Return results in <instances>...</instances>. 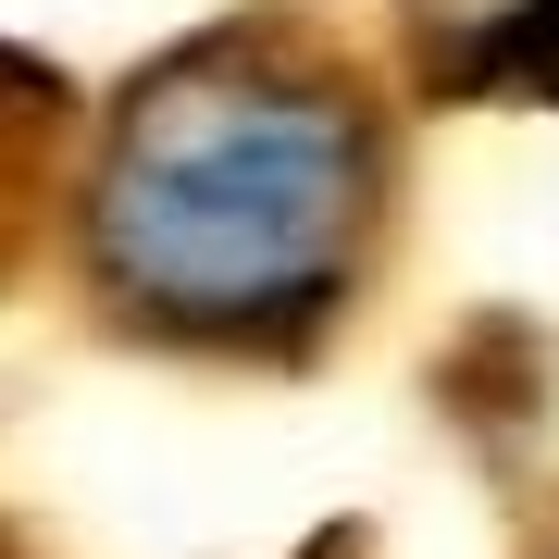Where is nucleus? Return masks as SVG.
I'll list each match as a JSON object with an SVG mask.
<instances>
[{"label":"nucleus","instance_id":"4","mask_svg":"<svg viewBox=\"0 0 559 559\" xmlns=\"http://www.w3.org/2000/svg\"><path fill=\"white\" fill-rule=\"evenodd\" d=\"M0 559H38V547H25V535H13V522H0Z\"/></svg>","mask_w":559,"mask_h":559},{"label":"nucleus","instance_id":"2","mask_svg":"<svg viewBox=\"0 0 559 559\" xmlns=\"http://www.w3.org/2000/svg\"><path fill=\"white\" fill-rule=\"evenodd\" d=\"M75 75L38 50H0V286L38 261L50 200H62V150H75Z\"/></svg>","mask_w":559,"mask_h":559},{"label":"nucleus","instance_id":"1","mask_svg":"<svg viewBox=\"0 0 559 559\" xmlns=\"http://www.w3.org/2000/svg\"><path fill=\"white\" fill-rule=\"evenodd\" d=\"M399 224L373 75L299 13H249L124 75L87 138L75 261L112 336L200 360H311Z\"/></svg>","mask_w":559,"mask_h":559},{"label":"nucleus","instance_id":"3","mask_svg":"<svg viewBox=\"0 0 559 559\" xmlns=\"http://www.w3.org/2000/svg\"><path fill=\"white\" fill-rule=\"evenodd\" d=\"M473 75H510V87H547L559 100V0H522L498 38L473 50Z\"/></svg>","mask_w":559,"mask_h":559}]
</instances>
